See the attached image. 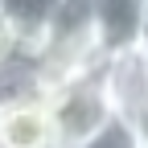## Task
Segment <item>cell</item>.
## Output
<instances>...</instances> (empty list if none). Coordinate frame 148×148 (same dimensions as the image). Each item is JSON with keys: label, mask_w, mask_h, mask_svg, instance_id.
Wrapping results in <instances>:
<instances>
[{"label": "cell", "mask_w": 148, "mask_h": 148, "mask_svg": "<svg viewBox=\"0 0 148 148\" xmlns=\"http://www.w3.org/2000/svg\"><path fill=\"white\" fill-rule=\"evenodd\" d=\"M49 115H53V132H58V148L82 144L86 136H95L103 123L115 119L107 90H103V74L95 78H74L58 90H49Z\"/></svg>", "instance_id": "6da1fadb"}, {"label": "cell", "mask_w": 148, "mask_h": 148, "mask_svg": "<svg viewBox=\"0 0 148 148\" xmlns=\"http://www.w3.org/2000/svg\"><path fill=\"white\" fill-rule=\"evenodd\" d=\"M103 90L115 115L136 123L148 115V49H127V53H111L103 66Z\"/></svg>", "instance_id": "7a4b0ae2"}, {"label": "cell", "mask_w": 148, "mask_h": 148, "mask_svg": "<svg viewBox=\"0 0 148 148\" xmlns=\"http://www.w3.org/2000/svg\"><path fill=\"white\" fill-rule=\"evenodd\" d=\"M0 148H58L45 95L0 103Z\"/></svg>", "instance_id": "3957f363"}, {"label": "cell", "mask_w": 148, "mask_h": 148, "mask_svg": "<svg viewBox=\"0 0 148 148\" xmlns=\"http://www.w3.org/2000/svg\"><path fill=\"white\" fill-rule=\"evenodd\" d=\"M144 8H148V0H95V37L107 58L140 49Z\"/></svg>", "instance_id": "277c9868"}, {"label": "cell", "mask_w": 148, "mask_h": 148, "mask_svg": "<svg viewBox=\"0 0 148 148\" xmlns=\"http://www.w3.org/2000/svg\"><path fill=\"white\" fill-rule=\"evenodd\" d=\"M58 4L62 0H0V12L12 21V29L21 33V41H33V37H45Z\"/></svg>", "instance_id": "5b68a950"}, {"label": "cell", "mask_w": 148, "mask_h": 148, "mask_svg": "<svg viewBox=\"0 0 148 148\" xmlns=\"http://www.w3.org/2000/svg\"><path fill=\"white\" fill-rule=\"evenodd\" d=\"M70 148H144V140L136 136V127L127 123V119H111V123H103L95 136H86L82 144H70Z\"/></svg>", "instance_id": "8992f818"}, {"label": "cell", "mask_w": 148, "mask_h": 148, "mask_svg": "<svg viewBox=\"0 0 148 148\" xmlns=\"http://www.w3.org/2000/svg\"><path fill=\"white\" fill-rule=\"evenodd\" d=\"M16 41H21V33H16V29H12V21L0 12V66H4L12 53H16Z\"/></svg>", "instance_id": "52a82bcc"}, {"label": "cell", "mask_w": 148, "mask_h": 148, "mask_svg": "<svg viewBox=\"0 0 148 148\" xmlns=\"http://www.w3.org/2000/svg\"><path fill=\"white\" fill-rule=\"evenodd\" d=\"M140 45L148 49V8H144V37H140Z\"/></svg>", "instance_id": "ba28073f"}, {"label": "cell", "mask_w": 148, "mask_h": 148, "mask_svg": "<svg viewBox=\"0 0 148 148\" xmlns=\"http://www.w3.org/2000/svg\"><path fill=\"white\" fill-rule=\"evenodd\" d=\"M144 148H148V144H144Z\"/></svg>", "instance_id": "9c48e42d"}]
</instances>
